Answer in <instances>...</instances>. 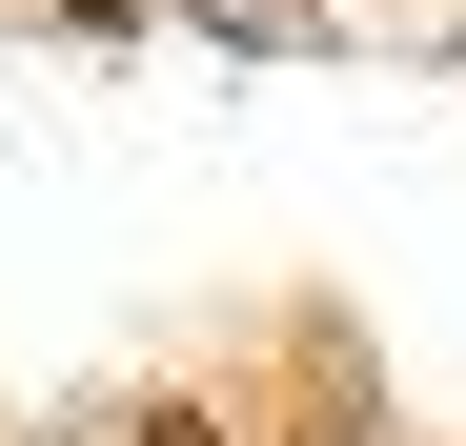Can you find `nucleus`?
I'll use <instances>...</instances> for the list:
<instances>
[{
  "label": "nucleus",
  "instance_id": "obj_1",
  "mask_svg": "<svg viewBox=\"0 0 466 446\" xmlns=\"http://www.w3.org/2000/svg\"><path fill=\"white\" fill-rule=\"evenodd\" d=\"M142 446H223V426H203V406H142Z\"/></svg>",
  "mask_w": 466,
  "mask_h": 446
},
{
  "label": "nucleus",
  "instance_id": "obj_2",
  "mask_svg": "<svg viewBox=\"0 0 466 446\" xmlns=\"http://www.w3.org/2000/svg\"><path fill=\"white\" fill-rule=\"evenodd\" d=\"M304 446H365V426H304Z\"/></svg>",
  "mask_w": 466,
  "mask_h": 446
}]
</instances>
